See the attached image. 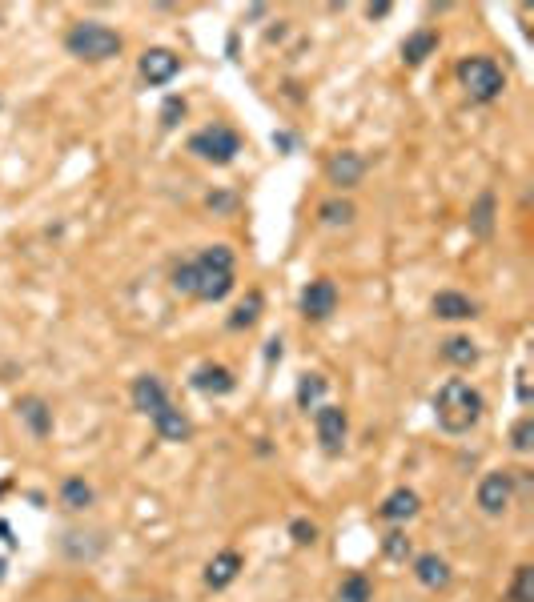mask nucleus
I'll use <instances>...</instances> for the list:
<instances>
[{"label": "nucleus", "instance_id": "obj_1", "mask_svg": "<svg viewBox=\"0 0 534 602\" xmlns=\"http://www.w3.org/2000/svg\"><path fill=\"white\" fill-rule=\"evenodd\" d=\"M482 410H486V402H482V394L466 378H450L434 394V422L446 434H470L482 422Z\"/></svg>", "mask_w": 534, "mask_h": 602}, {"label": "nucleus", "instance_id": "obj_2", "mask_svg": "<svg viewBox=\"0 0 534 602\" xmlns=\"http://www.w3.org/2000/svg\"><path fill=\"white\" fill-rule=\"evenodd\" d=\"M193 269H197V289L193 297L201 301H225L229 289H233V249L229 245H209L193 257Z\"/></svg>", "mask_w": 534, "mask_h": 602}, {"label": "nucleus", "instance_id": "obj_3", "mask_svg": "<svg viewBox=\"0 0 534 602\" xmlns=\"http://www.w3.org/2000/svg\"><path fill=\"white\" fill-rule=\"evenodd\" d=\"M121 33L109 29V25H97V21H77L69 33H65V49L77 57V61H109L121 53Z\"/></svg>", "mask_w": 534, "mask_h": 602}, {"label": "nucleus", "instance_id": "obj_4", "mask_svg": "<svg viewBox=\"0 0 534 602\" xmlns=\"http://www.w3.org/2000/svg\"><path fill=\"white\" fill-rule=\"evenodd\" d=\"M454 77H458L462 93H466L470 101H478V105L498 101L502 89H506V77H502L498 61H490V57H462L458 69H454Z\"/></svg>", "mask_w": 534, "mask_h": 602}, {"label": "nucleus", "instance_id": "obj_5", "mask_svg": "<svg viewBox=\"0 0 534 602\" xmlns=\"http://www.w3.org/2000/svg\"><path fill=\"white\" fill-rule=\"evenodd\" d=\"M189 153L209 161V165H229L241 153V137L229 125H205L189 137Z\"/></svg>", "mask_w": 534, "mask_h": 602}, {"label": "nucleus", "instance_id": "obj_6", "mask_svg": "<svg viewBox=\"0 0 534 602\" xmlns=\"http://www.w3.org/2000/svg\"><path fill=\"white\" fill-rule=\"evenodd\" d=\"M510 498H514V474H510V470H490V474L478 482V494H474L478 510L490 514V518L506 514Z\"/></svg>", "mask_w": 534, "mask_h": 602}, {"label": "nucleus", "instance_id": "obj_7", "mask_svg": "<svg viewBox=\"0 0 534 602\" xmlns=\"http://www.w3.org/2000/svg\"><path fill=\"white\" fill-rule=\"evenodd\" d=\"M314 430H318V442L326 454H342L346 446V434H350V418L342 406H318L314 414Z\"/></svg>", "mask_w": 534, "mask_h": 602}, {"label": "nucleus", "instance_id": "obj_8", "mask_svg": "<svg viewBox=\"0 0 534 602\" xmlns=\"http://www.w3.org/2000/svg\"><path fill=\"white\" fill-rule=\"evenodd\" d=\"M338 310V285L330 277H318L302 289V318L306 322H326Z\"/></svg>", "mask_w": 534, "mask_h": 602}, {"label": "nucleus", "instance_id": "obj_9", "mask_svg": "<svg viewBox=\"0 0 534 602\" xmlns=\"http://www.w3.org/2000/svg\"><path fill=\"white\" fill-rule=\"evenodd\" d=\"M177 73H181V57H177L173 49H145V53H141V81H145V85L161 89V85H169Z\"/></svg>", "mask_w": 534, "mask_h": 602}, {"label": "nucleus", "instance_id": "obj_10", "mask_svg": "<svg viewBox=\"0 0 534 602\" xmlns=\"http://www.w3.org/2000/svg\"><path fill=\"white\" fill-rule=\"evenodd\" d=\"M362 173H366V161H362V153H354V149H342V153H334V157L326 161V177H330V185H338V189H354V185L362 181Z\"/></svg>", "mask_w": 534, "mask_h": 602}, {"label": "nucleus", "instance_id": "obj_11", "mask_svg": "<svg viewBox=\"0 0 534 602\" xmlns=\"http://www.w3.org/2000/svg\"><path fill=\"white\" fill-rule=\"evenodd\" d=\"M133 406L141 410V414H157L161 406H169V394H165V386H161V378L157 374H141L137 382H133Z\"/></svg>", "mask_w": 534, "mask_h": 602}, {"label": "nucleus", "instance_id": "obj_12", "mask_svg": "<svg viewBox=\"0 0 534 602\" xmlns=\"http://www.w3.org/2000/svg\"><path fill=\"white\" fill-rule=\"evenodd\" d=\"M430 310H434V318H442V322H466V318H474V301H470L466 293L442 289V293H434Z\"/></svg>", "mask_w": 534, "mask_h": 602}, {"label": "nucleus", "instance_id": "obj_13", "mask_svg": "<svg viewBox=\"0 0 534 602\" xmlns=\"http://www.w3.org/2000/svg\"><path fill=\"white\" fill-rule=\"evenodd\" d=\"M233 386H237V378H233L225 366L205 362V366H197V370H193V390H201V394L221 398V394H233Z\"/></svg>", "mask_w": 534, "mask_h": 602}, {"label": "nucleus", "instance_id": "obj_14", "mask_svg": "<svg viewBox=\"0 0 534 602\" xmlns=\"http://www.w3.org/2000/svg\"><path fill=\"white\" fill-rule=\"evenodd\" d=\"M153 430L165 438V442H189L193 438V422L177 410V406H161L153 414Z\"/></svg>", "mask_w": 534, "mask_h": 602}, {"label": "nucleus", "instance_id": "obj_15", "mask_svg": "<svg viewBox=\"0 0 534 602\" xmlns=\"http://www.w3.org/2000/svg\"><path fill=\"white\" fill-rule=\"evenodd\" d=\"M414 578L426 586V590H442V586H450V562L442 558V554H418L414 558Z\"/></svg>", "mask_w": 534, "mask_h": 602}, {"label": "nucleus", "instance_id": "obj_16", "mask_svg": "<svg viewBox=\"0 0 534 602\" xmlns=\"http://www.w3.org/2000/svg\"><path fill=\"white\" fill-rule=\"evenodd\" d=\"M241 566H245V562H241L237 550H221V554L205 566V586H209V590H225V586L241 574Z\"/></svg>", "mask_w": 534, "mask_h": 602}, {"label": "nucleus", "instance_id": "obj_17", "mask_svg": "<svg viewBox=\"0 0 534 602\" xmlns=\"http://www.w3.org/2000/svg\"><path fill=\"white\" fill-rule=\"evenodd\" d=\"M418 506H422V502H418V494L402 486V490H394V494L382 502V510H378V514H382L386 522H410V518L418 514Z\"/></svg>", "mask_w": 534, "mask_h": 602}, {"label": "nucleus", "instance_id": "obj_18", "mask_svg": "<svg viewBox=\"0 0 534 602\" xmlns=\"http://www.w3.org/2000/svg\"><path fill=\"white\" fill-rule=\"evenodd\" d=\"M434 49H438V33H434V29H418V33H410V37L402 41V61L414 69V65H422Z\"/></svg>", "mask_w": 534, "mask_h": 602}, {"label": "nucleus", "instance_id": "obj_19", "mask_svg": "<svg viewBox=\"0 0 534 602\" xmlns=\"http://www.w3.org/2000/svg\"><path fill=\"white\" fill-rule=\"evenodd\" d=\"M17 410H21V418L29 422V430H33L37 438H49V434H53V410H49L41 398H25Z\"/></svg>", "mask_w": 534, "mask_h": 602}, {"label": "nucleus", "instance_id": "obj_20", "mask_svg": "<svg viewBox=\"0 0 534 602\" xmlns=\"http://www.w3.org/2000/svg\"><path fill=\"white\" fill-rule=\"evenodd\" d=\"M442 358H446L450 366H458V370H470V366L478 362V346H474L470 338L454 334V338H446V342H442Z\"/></svg>", "mask_w": 534, "mask_h": 602}, {"label": "nucleus", "instance_id": "obj_21", "mask_svg": "<svg viewBox=\"0 0 534 602\" xmlns=\"http://www.w3.org/2000/svg\"><path fill=\"white\" fill-rule=\"evenodd\" d=\"M470 233L474 237H490L494 233V193H482L470 209Z\"/></svg>", "mask_w": 534, "mask_h": 602}, {"label": "nucleus", "instance_id": "obj_22", "mask_svg": "<svg viewBox=\"0 0 534 602\" xmlns=\"http://www.w3.org/2000/svg\"><path fill=\"white\" fill-rule=\"evenodd\" d=\"M334 602H374L370 578L366 574H346L342 586H338V594H334Z\"/></svg>", "mask_w": 534, "mask_h": 602}, {"label": "nucleus", "instance_id": "obj_23", "mask_svg": "<svg viewBox=\"0 0 534 602\" xmlns=\"http://www.w3.org/2000/svg\"><path fill=\"white\" fill-rule=\"evenodd\" d=\"M257 318H261V293L249 289L245 301H241V306L233 310V318H229V330H249V326H257Z\"/></svg>", "mask_w": 534, "mask_h": 602}, {"label": "nucleus", "instance_id": "obj_24", "mask_svg": "<svg viewBox=\"0 0 534 602\" xmlns=\"http://www.w3.org/2000/svg\"><path fill=\"white\" fill-rule=\"evenodd\" d=\"M61 502L69 510H85V506H93V486L85 478H65L61 482Z\"/></svg>", "mask_w": 534, "mask_h": 602}, {"label": "nucleus", "instance_id": "obj_25", "mask_svg": "<svg viewBox=\"0 0 534 602\" xmlns=\"http://www.w3.org/2000/svg\"><path fill=\"white\" fill-rule=\"evenodd\" d=\"M506 602H534V566L522 562L510 578V590H506Z\"/></svg>", "mask_w": 534, "mask_h": 602}, {"label": "nucleus", "instance_id": "obj_26", "mask_svg": "<svg viewBox=\"0 0 534 602\" xmlns=\"http://www.w3.org/2000/svg\"><path fill=\"white\" fill-rule=\"evenodd\" d=\"M322 394H326V378L322 374H302V382H298V406L302 410H318Z\"/></svg>", "mask_w": 534, "mask_h": 602}, {"label": "nucleus", "instance_id": "obj_27", "mask_svg": "<svg viewBox=\"0 0 534 602\" xmlns=\"http://www.w3.org/2000/svg\"><path fill=\"white\" fill-rule=\"evenodd\" d=\"M318 217H322V225H350L354 221V205L342 201V197H334V201H326L318 209Z\"/></svg>", "mask_w": 534, "mask_h": 602}, {"label": "nucleus", "instance_id": "obj_28", "mask_svg": "<svg viewBox=\"0 0 534 602\" xmlns=\"http://www.w3.org/2000/svg\"><path fill=\"white\" fill-rule=\"evenodd\" d=\"M193 289H197V269H193V261H181V265H173V293H181V297H193Z\"/></svg>", "mask_w": 534, "mask_h": 602}, {"label": "nucleus", "instance_id": "obj_29", "mask_svg": "<svg viewBox=\"0 0 534 602\" xmlns=\"http://www.w3.org/2000/svg\"><path fill=\"white\" fill-rule=\"evenodd\" d=\"M510 446H514L518 454H530V446H534V418H530V414L514 422V430H510Z\"/></svg>", "mask_w": 534, "mask_h": 602}, {"label": "nucleus", "instance_id": "obj_30", "mask_svg": "<svg viewBox=\"0 0 534 602\" xmlns=\"http://www.w3.org/2000/svg\"><path fill=\"white\" fill-rule=\"evenodd\" d=\"M382 550H386V558H394V562H406V558H410V538H406L402 530H390V534L382 538Z\"/></svg>", "mask_w": 534, "mask_h": 602}, {"label": "nucleus", "instance_id": "obj_31", "mask_svg": "<svg viewBox=\"0 0 534 602\" xmlns=\"http://www.w3.org/2000/svg\"><path fill=\"white\" fill-rule=\"evenodd\" d=\"M290 534H294L298 546H314V542H318V526L306 522V518H294V522H290Z\"/></svg>", "mask_w": 534, "mask_h": 602}, {"label": "nucleus", "instance_id": "obj_32", "mask_svg": "<svg viewBox=\"0 0 534 602\" xmlns=\"http://www.w3.org/2000/svg\"><path fill=\"white\" fill-rule=\"evenodd\" d=\"M181 117H185V97H169V101L161 105V125H165V129H173Z\"/></svg>", "mask_w": 534, "mask_h": 602}, {"label": "nucleus", "instance_id": "obj_33", "mask_svg": "<svg viewBox=\"0 0 534 602\" xmlns=\"http://www.w3.org/2000/svg\"><path fill=\"white\" fill-rule=\"evenodd\" d=\"M518 402H530V386H526V370H518Z\"/></svg>", "mask_w": 534, "mask_h": 602}, {"label": "nucleus", "instance_id": "obj_34", "mask_svg": "<svg viewBox=\"0 0 534 602\" xmlns=\"http://www.w3.org/2000/svg\"><path fill=\"white\" fill-rule=\"evenodd\" d=\"M274 145H278V149H290V145H294V137H290V133H274Z\"/></svg>", "mask_w": 534, "mask_h": 602}, {"label": "nucleus", "instance_id": "obj_35", "mask_svg": "<svg viewBox=\"0 0 534 602\" xmlns=\"http://www.w3.org/2000/svg\"><path fill=\"white\" fill-rule=\"evenodd\" d=\"M366 13H370V21H374V17H386V13H390V5H370Z\"/></svg>", "mask_w": 534, "mask_h": 602}, {"label": "nucleus", "instance_id": "obj_36", "mask_svg": "<svg viewBox=\"0 0 534 602\" xmlns=\"http://www.w3.org/2000/svg\"><path fill=\"white\" fill-rule=\"evenodd\" d=\"M0 578H5V558H0Z\"/></svg>", "mask_w": 534, "mask_h": 602}]
</instances>
